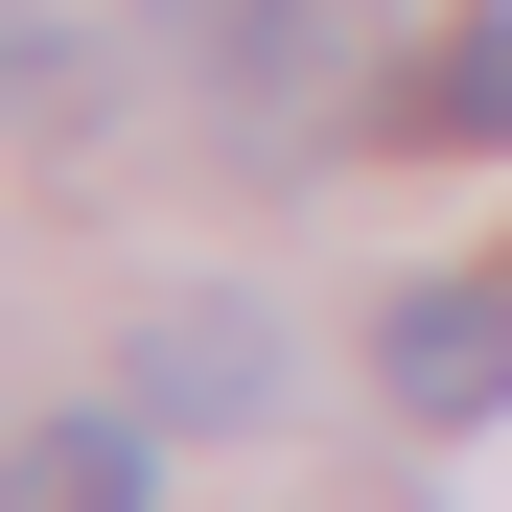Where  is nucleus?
I'll use <instances>...</instances> for the list:
<instances>
[{
	"instance_id": "f257e3e1",
	"label": "nucleus",
	"mask_w": 512,
	"mask_h": 512,
	"mask_svg": "<svg viewBox=\"0 0 512 512\" xmlns=\"http://www.w3.org/2000/svg\"><path fill=\"white\" fill-rule=\"evenodd\" d=\"M163 47H187V94H210L256 163H303L326 117H350V47H373V0H163Z\"/></svg>"
},
{
	"instance_id": "f03ea898",
	"label": "nucleus",
	"mask_w": 512,
	"mask_h": 512,
	"mask_svg": "<svg viewBox=\"0 0 512 512\" xmlns=\"http://www.w3.org/2000/svg\"><path fill=\"white\" fill-rule=\"evenodd\" d=\"M373 396L443 419V443L512 419V280H396V303H373Z\"/></svg>"
},
{
	"instance_id": "7ed1b4c3",
	"label": "nucleus",
	"mask_w": 512,
	"mask_h": 512,
	"mask_svg": "<svg viewBox=\"0 0 512 512\" xmlns=\"http://www.w3.org/2000/svg\"><path fill=\"white\" fill-rule=\"evenodd\" d=\"M117 396L187 443V419H280V326H256L233 280H187V303H140V350H117Z\"/></svg>"
},
{
	"instance_id": "20e7f679",
	"label": "nucleus",
	"mask_w": 512,
	"mask_h": 512,
	"mask_svg": "<svg viewBox=\"0 0 512 512\" xmlns=\"http://www.w3.org/2000/svg\"><path fill=\"white\" fill-rule=\"evenodd\" d=\"M24 512H163V419H140V396L24 419Z\"/></svg>"
},
{
	"instance_id": "39448f33",
	"label": "nucleus",
	"mask_w": 512,
	"mask_h": 512,
	"mask_svg": "<svg viewBox=\"0 0 512 512\" xmlns=\"http://www.w3.org/2000/svg\"><path fill=\"white\" fill-rule=\"evenodd\" d=\"M396 140H512V0H489V24H443V47L396 70Z\"/></svg>"
}]
</instances>
